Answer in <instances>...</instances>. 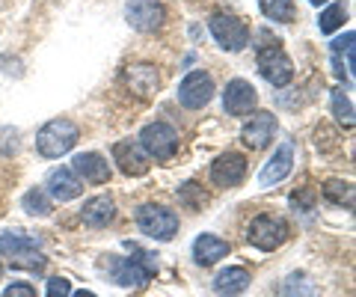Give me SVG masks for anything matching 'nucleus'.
Wrapping results in <instances>:
<instances>
[{
    "label": "nucleus",
    "instance_id": "dca6fc26",
    "mask_svg": "<svg viewBox=\"0 0 356 297\" xmlns=\"http://www.w3.org/2000/svg\"><path fill=\"white\" fill-rule=\"evenodd\" d=\"M291 167H294V146L291 143H282V146L273 152V158L264 163V170L259 172V184L261 188H273V184L285 182Z\"/></svg>",
    "mask_w": 356,
    "mask_h": 297
},
{
    "label": "nucleus",
    "instance_id": "a211bd4d",
    "mask_svg": "<svg viewBox=\"0 0 356 297\" xmlns=\"http://www.w3.org/2000/svg\"><path fill=\"white\" fill-rule=\"evenodd\" d=\"M74 172L86 179L89 184H104L110 182V163L107 158H102L98 152H83V155H74Z\"/></svg>",
    "mask_w": 356,
    "mask_h": 297
},
{
    "label": "nucleus",
    "instance_id": "393cba45",
    "mask_svg": "<svg viewBox=\"0 0 356 297\" xmlns=\"http://www.w3.org/2000/svg\"><path fill=\"white\" fill-rule=\"evenodd\" d=\"M178 200H181L187 208H193V211H199V208H205L208 193L202 191V184L191 179V182H184L181 188H178Z\"/></svg>",
    "mask_w": 356,
    "mask_h": 297
},
{
    "label": "nucleus",
    "instance_id": "1a4fd4ad",
    "mask_svg": "<svg viewBox=\"0 0 356 297\" xmlns=\"http://www.w3.org/2000/svg\"><path fill=\"white\" fill-rule=\"evenodd\" d=\"M211 95H214V78L202 69L184 74V81L178 83V102H181L187 110L205 107L211 102Z\"/></svg>",
    "mask_w": 356,
    "mask_h": 297
},
{
    "label": "nucleus",
    "instance_id": "b1692460",
    "mask_svg": "<svg viewBox=\"0 0 356 297\" xmlns=\"http://www.w3.org/2000/svg\"><path fill=\"white\" fill-rule=\"evenodd\" d=\"M261 13L270 18V21H280V24H291L297 18V9H294V0H259Z\"/></svg>",
    "mask_w": 356,
    "mask_h": 297
},
{
    "label": "nucleus",
    "instance_id": "aec40b11",
    "mask_svg": "<svg viewBox=\"0 0 356 297\" xmlns=\"http://www.w3.org/2000/svg\"><path fill=\"white\" fill-rule=\"evenodd\" d=\"M250 271H243V268H226V271H220L217 277H214V291L220 297H241L243 291L250 289Z\"/></svg>",
    "mask_w": 356,
    "mask_h": 297
},
{
    "label": "nucleus",
    "instance_id": "7c9ffc66",
    "mask_svg": "<svg viewBox=\"0 0 356 297\" xmlns=\"http://www.w3.org/2000/svg\"><path fill=\"white\" fill-rule=\"evenodd\" d=\"M315 200H318L315 191H294V193H291V205H294V211H297V208H300V211H309V208L315 205Z\"/></svg>",
    "mask_w": 356,
    "mask_h": 297
},
{
    "label": "nucleus",
    "instance_id": "72a5a7b5",
    "mask_svg": "<svg viewBox=\"0 0 356 297\" xmlns=\"http://www.w3.org/2000/svg\"><path fill=\"white\" fill-rule=\"evenodd\" d=\"M74 297H95V294H92V291H77Z\"/></svg>",
    "mask_w": 356,
    "mask_h": 297
},
{
    "label": "nucleus",
    "instance_id": "c756f323",
    "mask_svg": "<svg viewBox=\"0 0 356 297\" xmlns=\"http://www.w3.org/2000/svg\"><path fill=\"white\" fill-rule=\"evenodd\" d=\"M18 152V131L15 128H0V158H9Z\"/></svg>",
    "mask_w": 356,
    "mask_h": 297
},
{
    "label": "nucleus",
    "instance_id": "423d86ee",
    "mask_svg": "<svg viewBox=\"0 0 356 297\" xmlns=\"http://www.w3.org/2000/svg\"><path fill=\"white\" fill-rule=\"evenodd\" d=\"M247 241L255 250H276L288 241V223L276 214H259L247 229Z\"/></svg>",
    "mask_w": 356,
    "mask_h": 297
},
{
    "label": "nucleus",
    "instance_id": "6ab92c4d",
    "mask_svg": "<svg viewBox=\"0 0 356 297\" xmlns=\"http://www.w3.org/2000/svg\"><path fill=\"white\" fill-rule=\"evenodd\" d=\"M229 250L232 247L217 235H199L193 241V262L196 265H202V268H211V265H217L220 259H226Z\"/></svg>",
    "mask_w": 356,
    "mask_h": 297
},
{
    "label": "nucleus",
    "instance_id": "9b49d317",
    "mask_svg": "<svg viewBox=\"0 0 356 297\" xmlns=\"http://www.w3.org/2000/svg\"><path fill=\"white\" fill-rule=\"evenodd\" d=\"M122 81L137 98H152L161 90V74L152 63H131L122 69Z\"/></svg>",
    "mask_w": 356,
    "mask_h": 297
},
{
    "label": "nucleus",
    "instance_id": "a878e982",
    "mask_svg": "<svg viewBox=\"0 0 356 297\" xmlns=\"http://www.w3.org/2000/svg\"><path fill=\"white\" fill-rule=\"evenodd\" d=\"M330 102H332V113H336L339 122L344 128H353V102L344 95V90H332L330 93Z\"/></svg>",
    "mask_w": 356,
    "mask_h": 297
},
{
    "label": "nucleus",
    "instance_id": "2f4dec72",
    "mask_svg": "<svg viewBox=\"0 0 356 297\" xmlns=\"http://www.w3.org/2000/svg\"><path fill=\"white\" fill-rule=\"evenodd\" d=\"M72 294V285L65 277H54L48 280V297H69Z\"/></svg>",
    "mask_w": 356,
    "mask_h": 297
},
{
    "label": "nucleus",
    "instance_id": "5701e85b",
    "mask_svg": "<svg viewBox=\"0 0 356 297\" xmlns=\"http://www.w3.org/2000/svg\"><path fill=\"white\" fill-rule=\"evenodd\" d=\"M348 3H344V0H339V3H330L324 13L318 15V27H321V33H324V36H332V33H336L339 27H344V21H348Z\"/></svg>",
    "mask_w": 356,
    "mask_h": 297
},
{
    "label": "nucleus",
    "instance_id": "c85d7f7f",
    "mask_svg": "<svg viewBox=\"0 0 356 297\" xmlns=\"http://www.w3.org/2000/svg\"><path fill=\"white\" fill-rule=\"evenodd\" d=\"M321 193L327 196L330 202H336V205H344V200H348V205H350V196H353V188L344 179H330L324 188H321Z\"/></svg>",
    "mask_w": 356,
    "mask_h": 297
},
{
    "label": "nucleus",
    "instance_id": "39448f33",
    "mask_svg": "<svg viewBox=\"0 0 356 297\" xmlns=\"http://www.w3.org/2000/svg\"><path fill=\"white\" fill-rule=\"evenodd\" d=\"M259 74L270 86L282 90V86L294 81V63L280 45H267V48H259Z\"/></svg>",
    "mask_w": 356,
    "mask_h": 297
},
{
    "label": "nucleus",
    "instance_id": "4468645a",
    "mask_svg": "<svg viewBox=\"0 0 356 297\" xmlns=\"http://www.w3.org/2000/svg\"><path fill=\"white\" fill-rule=\"evenodd\" d=\"M247 175V158L238 155V152H226L211 163V182L217 188H238Z\"/></svg>",
    "mask_w": 356,
    "mask_h": 297
},
{
    "label": "nucleus",
    "instance_id": "2eb2a0df",
    "mask_svg": "<svg viewBox=\"0 0 356 297\" xmlns=\"http://www.w3.org/2000/svg\"><path fill=\"white\" fill-rule=\"evenodd\" d=\"M113 158L119 163V170L125 172V175H146L149 167H152V158L143 152V146L137 140H119L116 146H113Z\"/></svg>",
    "mask_w": 356,
    "mask_h": 297
},
{
    "label": "nucleus",
    "instance_id": "6e6552de",
    "mask_svg": "<svg viewBox=\"0 0 356 297\" xmlns=\"http://www.w3.org/2000/svg\"><path fill=\"white\" fill-rule=\"evenodd\" d=\"M140 146L149 158L170 161L178 152V131L166 122H152L140 131Z\"/></svg>",
    "mask_w": 356,
    "mask_h": 297
},
{
    "label": "nucleus",
    "instance_id": "ddd939ff",
    "mask_svg": "<svg viewBox=\"0 0 356 297\" xmlns=\"http://www.w3.org/2000/svg\"><path fill=\"white\" fill-rule=\"evenodd\" d=\"M273 134H276V116L267 113V110H252L250 119H247V125L241 128V140L247 143L250 149H255V152L270 146Z\"/></svg>",
    "mask_w": 356,
    "mask_h": 297
},
{
    "label": "nucleus",
    "instance_id": "f704fd0d",
    "mask_svg": "<svg viewBox=\"0 0 356 297\" xmlns=\"http://www.w3.org/2000/svg\"><path fill=\"white\" fill-rule=\"evenodd\" d=\"M309 3H312V6H324L327 0H309Z\"/></svg>",
    "mask_w": 356,
    "mask_h": 297
},
{
    "label": "nucleus",
    "instance_id": "20e7f679",
    "mask_svg": "<svg viewBox=\"0 0 356 297\" xmlns=\"http://www.w3.org/2000/svg\"><path fill=\"white\" fill-rule=\"evenodd\" d=\"M0 252L13 262L15 268H24V271H44L48 259L42 256L39 244L27 235H0Z\"/></svg>",
    "mask_w": 356,
    "mask_h": 297
},
{
    "label": "nucleus",
    "instance_id": "0eeeda50",
    "mask_svg": "<svg viewBox=\"0 0 356 297\" xmlns=\"http://www.w3.org/2000/svg\"><path fill=\"white\" fill-rule=\"evenodd\" d=\"M208 30H211V36H214V42L222 51H243L250 45V30L238 15L220 13V15L211 18Z\"/></svg>",
    "mask_w": 356,
    "mask_h": 297
},
{
    "label": "nucleus",
    "instance_id": "7ed1b4c3",
    "mask_svg": "<svg viewBox=\"0 0 356 297\" xmlns=\"http://www.w3.org/2000/svg\"><path fill=\"white\" fill-rule=\"evenodd\" d=\"M134 217H137L140 232L154 238V241H170L178 232V214L172 211V208H166V205L146 202V205L137 208V214Z\"/></svg>",
    "mask_w": 356,
    "mask_h": 297
},
{
    "label": "nucleus",
    "instance_id": "f257e3e1",
    "mask_svg": "<svg viewBox=\"0 0 356 297\" xmlns=\"http://www.w3.org/2000/svg\"><path fill=\"white\" fill-rule=\"evenodd\" d=\"M128 256H102L98 265L107 271V277L116 285H125V289H137V285H146L154 277V268H158V256H152L137 244H125Z\"/></svg>",
    "mask_w": 356,
    "mask_h": 297
},
{
    "label": "nucleus",
    "instance_id": "9d476101",
    "mask_svg": "<svg viewBox=\"0 0 356 297\" xmlns=\"http://www.w3.org/2000/svg\"><path fill=\"white\" fill-rule=\"evenodd\" d=\"M125 18H128V24L134 30H140V33H154L161 24H163V3L161 0H128V6H125Z\"/></svg>",
    "mask_w": 356,
    "mask_h": 297
},
{
    "label": "nucleus",
    "instance_id": "4be33fe9",
    "mask_svg": "<svg viewBox=\"0 0 356 297\" xmlns=\"http://www.w3.org/2000/svg\"><path fill=\"white\" fill-rule=\"evenodd\" d=\"M280 297H318V285L309 273L294 271L280 282Z\"/></svg>",
    "mask_w": 356,
    "mask_h": 297
},
{
    "label": "nucleus",
    "instance_id": "f03ea898",
    "mask_svg": "<svg viewBox=\"0 0 356 297\" xmlns=\"http://www.w3.org/2000/svg\"><path fill=\"white\" fill-rule=\"evenodd\" d=\"M77 137H81V131L72 119H51V122H44L42 131L36 134V149L42 158H63L69 155V152L77 146Z\"/></svg>",
    "mask_w": 356,
    "mask_h": 297
},
{
    "label": "nucleus",
    "instance_id": "f8f14e48",
    "mask_svg": "<svg viewBox=\"0 0 356 297\" xmlns=\"http://www.w3.org/2000/svg\"><path fill=\"white\" fill-rule=\"evenodd\" d=\"M255 104H259V93L255 86L243 78H235L226 83V93H222V107H226L229 116H250Z\"/></svg>",
    "mask_w": 356,
    "mask_h": 297
},
{
    "label": "nucleus",
    "instance_id": "cd10ccee",
    "mask_svg": "<svg viewBox=\"0 0 356 297\" xmlns=\"http://www.w3.org/2000/svg\"><path fill=\"white\" fill-rule=\"evenodd\" d=\"M24 211L27 214H36V217H48L54 211V205L48 202V193L42 188H33L24 193Z\"/></svg>",
    "mask_w": 356,
    "mask_h": 297
},
{
    "label": "nucleus",
    "instance_id": "f3484780",
    "mask_svg": "<svg viewBox=\"0 0 356 297\" xmlns=\"http://www.w3.org/2000/svg\"><path fill=\"white\" fill-rule=\"evenodd\" d=\"M48 193L57 202H69V200H77V196L83 193V182L74 175V170L60 167V170L48 172Z\"/></svg>",
    "mask_w": 356,
    "mask_h": 297
},
{
    "label": "nucleus",
    "instance_id": "bb28decb",
    "mask_svg": "<svg viewBox=\"0 0 356 297\" xmlns=\"http://www.w3.org/2000/svg\"><path fill=\"white\" fill-rule=\"evenodd\" d=\"M353 33H344V39H336L332 42V48H330V54H332V69L339 65V60L344 57V63H348V74L353 78Z\"/></svg>",
    "mask_w": 356,
    "mask_h": 297
},
{
    "label": "nucleus",
    "instance_id": "412c9836",
    "mask_svg": "<svg viewBox=\"0 0 356 297\" xmlns=\"http://www.w3.org/2000/svg\"><path fill=\"white\" fill-rule=\"evenodd\" d=\"M81 217H83L86 226L102 229V226H107L110 220L116 217V205H113V200H110V196H95V200H89V202L83 205Z\"/></svg>",
    "mask_w": 356,
    "mask_h": 297
},
{
    "label": "nucleus",
    "instance_id": "473e14b6",
    "mask_svg": "<svg viewBox=\"0 0 356 297\" xmlns=\"http://www.w3.org/2000/svg\"><path fill=\"white\" fill-rule=\"evenodd\" d=\"M3 297H36V289H33L30 282H13Z\"/></svg>",
    "mask_w": 356,
    "mask_h": 297
}]
</instances>
